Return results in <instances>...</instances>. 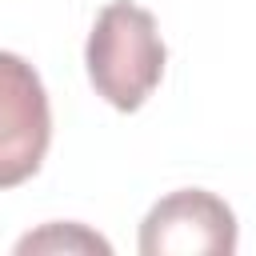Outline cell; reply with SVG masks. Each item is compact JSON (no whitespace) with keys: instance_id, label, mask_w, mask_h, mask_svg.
<instances>
[{"instance_id":"1","label":"cell","mask_w":256,"mask_h":256,"mask_svg":"<svg viewBox=\"0 0 256 256\" xmlns=\"http://www.w3.org/2000/svg\"><path fill=\"white\" fill-rule=\"evenodd\" d=\"M164 60L168 52L148 8L132 0H112L108 8H100L84 48L96 96H104L116 112H136L156 92Z\"/></svg>"},{"instance_id":"2","label":"cell","mask_w":256,"mask_h":256,"mask_svg":"<svg viewBox=\"0 0 256 256\" xmlns=\"http://www.w3.org/2000/svg\"><path fill=\"white\" fill-rule=\"evenodd\" d=\"M52 144V108L40 72L16 56L0 52V188L32 180Z\"/></svg>"},{"instance_id":"3","label":"cell","mask_w":256,"mask_h":256,"mask_svg":"<svg viewBox=\"0 0 256 256\" xmlns=\"http://www.w3.org/2000/svg\"><path fill=\"white\" fill-rule=\"evenodd\" d=\"M144 256H228L236 252L232 208L204 188H180L152 204L140 224Z\"/></svg>"},{"instance_id":"4","label":"cell","mask_w":256,"mask_h":256,"mask_svg":"<svg viewBox=\"0 0 256 256\" xmlns=\"http://www.w3.org/2000/svg\"><path fill=\"white\" fill-rule=\"evenodd\" d=\"M20 256L28 252H112V244L96 232H88L84 224H44L40 232H28L20 244H16Z\"/></svg>"}]
</instances>
